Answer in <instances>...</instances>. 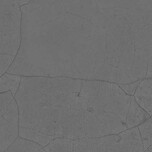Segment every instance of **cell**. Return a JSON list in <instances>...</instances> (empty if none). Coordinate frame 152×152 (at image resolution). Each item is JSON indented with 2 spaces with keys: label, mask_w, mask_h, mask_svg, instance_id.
<instances>
[{
  "label": "cell",
  "mask_w": 152,
  "mask_h": 152,
  "mask_svg": "<svg viewBox=\"0 0 152 152\" xmlns=\"http://www.w3.org/2000/svg\"><path fill=\"white\" fill-rule=\"evenodd\" d=\"M22 75L5 72L0 76V92H11L15 95L21 82Z\"/></svg>",
  "instance_id": "cell-7"
},
{
  "label": "cell",
  "mask_w": 152,
  "mask_h": 152,
  "mask_svg": "<svg viewBox=\"0 0 152 152\" xmlns=\"http://www.w3.org/2000/svg\"><path fill=\"white\" fill-rule=\"evenodd\" d=\"M13 1H15V2H17V3H19L22 6V5H24L25 3H27V2L29 1V0H13Z\"/></svg>",
  "instance_id": "cell-11"
},
{
  "label": "cell",
  "mask_w": 152,
  "mask_h": 152,
  "mask_svg": "<svg viewBox=\"0 0 152 152\" xmlns=\"http://www.w3.org/2000/svg\"><path fill=\"white\" fill-rule=\"evenodd\" d=\"M140 132L144 150L146 151L149 146L152 145V115L137 126Z\"/></svg>",
  "instance_id": "cell-9"
},
{
  "label": "cell",
  "mask_w": 152,
  "mask_h": 152,
  "mask_svg": "<svg viewBox=\"0 0 152 152\" xmlns=\"http://www.w3.org/2000/svg\"><path fill=\"white\" fill-rule=\"evenodd\" d=\"M21 5L0 0V76L12 65L20 47Z\"/></svg>",
  "instance_id": "cell-4"
},
{
  "label": "cell",
  "mask_w": 152,
  "mask_h": 152,
  "mask_svg": "<svg viewBox=\"0 0 152 152\" xmlns=\"http://www.w3.org/2000/svg\"><path fill=\"white\" fill-rule=\"evenodd\" d=\"M43 146L38 144L35 141L19 136L8 146L6 151H42Z\"/></svg>",
  "instance_id": "cell-8"
},
{
  "label": "cell",
  "mask_w": 152,
  "mask_h": 152,
  "mask_svg": "<svg viewBox=\"0 0 152 152\" xmlns=\"http://www.w3.org/2000/svg\"><path fill=\"white\" fill-rule=\"evenodd\" d=\"M43 151H145L138 127L118 133L79 139L56 138L43 147Z\"/></svg>",
  "instance_id": "cell-3"
},
{
  "label": "cell",
  "mask_w": 152,
  "mask_h": 152,
  "mask_svg": "<svg viewBox=\"0 0 152 152\" xmlns=\"http://www.w3.org/2000/svg\"><path fill=\"white\" fill-rule=\"evenodd\" d=\"M19 108L14 94L0 92V151L7 150L19 136Z\"/></svg>",
  "instance_id": "cell-5"
},
{
  "label": "cell",
  "mask_w": 152,
  "mask_h": 152,
  "mask_svg": "<svg viewBox=\"0 0 152 152\" xmlns=\"http://www.w3.org/2000/svg\"><path fill=\"white\" fill-rule=\"evenodd\" d=\"M138 83H139V80L138 81H134V82H129V83H123V84H119V86L123 89L124 91L126 92L127 94L129 95H134L135 90H136Z\"/></svg>",
  "instance_id": "cell-10"
},
{
  "label": "cell",
  "mask_w": 152,
  "mask_h": 152,
  "mask_svg": "<svg viewBox=\"0 0 152 152\" xmlns=\"http://www.w3.org/2000/svg\"><path fill=\"white\" fill-rule=\"evenodd\" d=\"M8 72L116 84L152 78V0H29Z\"/></svg>",
  "instance_id": "cell-1"
},
{
  "label": "cell",
  "mask_w": 152,
  "mask_h": 152,
  "mask_svg": "<svg viewBox=\"0 0 152 152\" xmlns=\"http://www.w3.org/2000/svg\"><path fill=\"white\" fill-rule=\"evenodd\" d=\"M146 151H152V145L151 146H149V147L147 148V150Z\"/></svg>",
  "instance_id": "cell-12"
},
{
  "label": "cell",
  "mask_w": 152,
  "mask_h": 152,
  "mask_svg": "<svg viewBox=\"0 0 152 152\" xmlns=\"http://www.w3.org/2000/svg\"><path fill=\"white\" fill-rule=\"evenodd\" d=\"M133 96L138 105L149 115H152V78H144L139 80Z\"/></svg>",
  "instance_id": "cell-6"
},
{
  "label": "cell",
  "mask_w": 152,
  "mask_h": 152,
  "mask_svg": "<svg viewBox=\"0 0 152 152\" xmlns=\"http://www.w3.org/2000/svg\"><path fill=\"white\" fill-rule=\"evenodd\" d=\"M14 96L19 135L43 147L56 138L97 137L131 128L128 114L134 96L109 81L22 75Z\"/></svg>",
  "instance_id": "cell-2"
}]
</instances>
